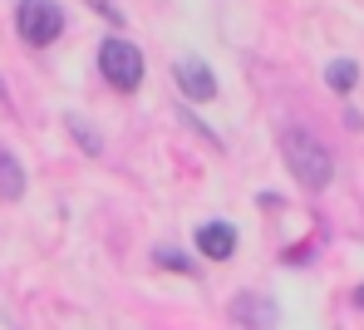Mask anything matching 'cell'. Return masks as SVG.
Segmentation results:
<instances>
[{
    "label": "cell",
    "instance_id": "obj_3",
    "mask_svg": "<svg viewBox=\"0 0 364 330\" xmlns=\"http://www.w3.org/2000/svg\"><path fill=\"white\" fill-rule=\"evenodd\" d=\"M15 30H20V40L25 45H50V40H60L64 30V10L55 0H20L15 5Z\"/></svg>",
    "mask_w": 364,
    "mask_h": 330
},
{
    "label": "cell",
    "instance_id": "obj_7",
    "mask_svg": "<svg viewBox=\"0 0 364 330\" xmlns=\"http://www.w3.org/2000/svg\"><path fill=\"white\" fill-rule=\"evenodd\" d=\"M325 84H330L335 94H350V89L360 84V65H355V60H335V65H325Z\"/></svg>",
    "mask_w": 364,
    "mask_h": 330
},
{
    "label": "cell",
    "instance_id": "obj_1",
    "mask_svg": "<svg viewBox=\"0 0 364 330\" xmlns=\"http://www.w3.org/2000/svg\"><path fill=\"white\" fill-rule=\"evenodd\" d=\"M281 153H286V168L301 178L305 193H325V188H330L335 163H330V153H325L320 138H310L305 129H286L281 133Z\"/></svg>",
    "mask_w": 364,
    "mask_h": 330
},
{
    "label": "cell",
    "instance_id": "obj_2",
    "mask_svg": "<svg viewBox=\"0 0 364 330\" xmlns=\"http://www.w3.org/2000/svg\"><path fill=\"white\" fill-rule=\"evenodd\" d=\"M99 69H104V79L123 89V94H133L138 84H143V50L133 45V40H123V35H109L104 45H99Z\"/></svg>",
    "mask_w": 364,
    "mask_h": 330
},
{
    "label": "cell",
    "instance_id": "obj_4",
    "mask_svg": "<svg viewBox=\"0 0 364 330\" xmlns=\"http://www.w3.org/2000/svg\"><path fill=\"white\" fill-rule=\"evenodd\" d=\"M192 242H197V252H202L207 262H227V257L237 252V227H232V222H202Z\"/></svg>",
    "mask_w": 364,
    "mask_h": 330
},
{
    "label": "cell",
    "instance_id": "obj_9",
    "mask_svg": "<svg viewBox=\"0 0 364 330\" xmlns=\"http://www.w3.org/2000/svg\"><path fill=\"white\" fill-rule=\"evenodd\" d=\"M153 262H158V266H173V271H182V276H192V262H187L182 252H173V247H158V252H153Z\"/></svg>",
    "mask_w": 364,
    "mask_h": 330
},
{
    "label": "cell",
    "instance_id": "obj_6",
    "mask_svg": "<svg viewBox=\"0 0 364 330\" xmlns=\"http://www.w3.org/2000/svg\"><path fill=\"white\" fill-rule=\"evenodd\" d=\"M0 198H25V168H20V158L10 153V148H0Z\"/></svg>",
    "mask_w": 364,
    "mask_h": 330
},
{
    "label": "cell",
    "instance_id": "obj_5",
    "mask_svg": "<svg viewBox=\"0 0 364 330\" xmlns=\"http://www.w3.org/2000/svg\"><path fill=\"white\" fill-rule=\"evenodd\" d=\"M173 74H178V89L187 94V99H217V79H212V69L202 65V60L187 55V60H178Z\"/></svg>",
    "mask_w": 364,
    "mask_h": 330
},
{
    "label": "cell",
    "instance_id": "obj_10",
    "mask_svg": "<svg viewBox=\"0 0 364 330\" xmlns=\"http://www.w3.org/2000/svg\"><path fill=\"white\" fill-rule=\"evenodd\" d=\"M355 301H360V306H364V286H360V291H355Z\"/></svg>",
    "mask_w": 364,
    "mask_h": 330
},
{
    "label": "cell",
    "instance_id": "obj_8",
    "mask_svg": "<svg viewBox=\"0 0 364 330\" xmlns=\"http://www.w3.org/2000/svg\"><path fill=\"white\" fill-rule=\"evenodd\" d=\"M64 124H69V133H74V138H79V148L99 153V133H94V129H84V124H79V114H64Z\"/></svg>",
    "mask_w": 364,
    "mask_h": 330
}]
</instances>
